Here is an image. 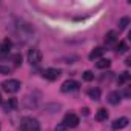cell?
<instances>
[{"label":"cell","mask_w":131,"mask_h":131,"mask_svg":"<svg viewBox=\"0 0 131 131\" xmlns=\"http://www.w3.org/2000/svg\"><path fill=\"white\" fill-rule=\"evenodd\" d=\"M20 129L22 131H39L40 129V123L37 119L32 117H23L20 120Z\"/></svg>","instance_id":"obj_1"},{"label":"cell","mask_w":131,"mask_h":131,"mask_svg":"<svg viewBox=\"0 0 131 131\" xmlns=\"http://www.w3.org/2000/svg\"><path fill=\"white\" fill-rule=\"evenodd\" d=\"M20 86H22V83L19 82V80H16V79H9V80H5L3 83H2V88L6 91V93H17L19 90H20Z\"/></svg>","instance_id":"obj_2"},{"label":"cell","mask_w":131,"mask_h":131,"mask_svg":"<svg viewBox=\"0 0 131 131\" xmlns=\"http://www.w3.org/2000/svg\"><path fill=\"white\" fill-rule=\"evenodd\" d=\"M67 128H76L77 125H79V117L74 114V113H68L67 116H65V119H63V122H62Z\"/></svg>","instance_id":"obj_3"},{"label":"cell","mask_w":131,"mask_h":131,"mask_svg":"<svg viewBox=\"0 0 131 131\" xmlns=\"http://www.w3.org/2000/svg\"><path fill=\"white\" fill-rule=\"evenodd\" d=\"M28 62H29L31 65H39V63L42 62V52H40L37 48L29 49V52H28Z\"/></svg>","instance_id":"obj_4"},{"label":"cell","mask_w":131,"mask_h":131,"mask_svg":"<svg viewBox=\"0 0 131 131\" xmlns=\"http://www.w3.org/2000/svg\"><path fill=\"white\" fill-rule=\"evenodd\" d=\"M79 82H76V80H65L63 83H62V86H60V90L63 91V93H70V91H76V90H79Z\"/></svg>","instance_id":"obj_5"},{"label":"cell","mask_w":131,"mask_h":131,"mask_svg":"<svg viewBox=\"0 0 131 131\" xmlns=\"http://www.w3.org/2000/svg\"><path fill=\"white\" fill-rule=\"evenodd\" d=\"M60 70L59 68H46L45 71H43V77L45 79H48V80H57L59 77H60Z\"/></svg>","instance_id":"obj_6"},{"label":"cell","mask_w":131,"mask_h":131,"mask_svg":"<svg viewBox=\"0 0 131 131\" xmlns=\"http://www.w3.org/2000/svg\"><path fill=\"white\" fill-rule=\"evenodd\" d=\"M119 42V32L117 31H108L105 36V43L106 46H113Z\"/></svg>","instance_id":"obj_7"},{"label":"cell","mask_w":131,"mask_h":131,"mask_svg":"<svg viewBox=\"0 0 131 131\" xmlns=\"http://www.w3.org/2000/svg\"><path fill=\"white\" fill-rule=\"evenodd\" d=\"M128 123H129V120L126 117H120V119H116L113 122V128L114 129H123V128L128 126Z\"/></svg>","instance_id":"obj_8"},{"label":"cell","mask_w":131,"mask_h":131,"mask_svg":"<svg viewBox=\"0 0 131 131\" xmlns=\"http://www.w3.org/2000/svg\"><path fill=\"white\" fill-rule=\"evenodd\" d=\"M120 99H122V96H120L119 91H113V93H110V96H108V102H110L111 105H117V103L120 102Z\"/></svg>","instance_id":"obj_9"},{"label":"cell","mask_w":131,"mask_h":131,"mask_svg":"<svg viewBox=\"0 0 131 131\" xmlns=\"http://www.w3.org/2000/svg\"><path fill=\"white\" fill-rule=\"evenodd\" d=\"M11 40L6 37V39H3L2 40V43H0V52H3V54H6V52H9V49H11Z\"/></svg>","instance_id":"obj_10"},{"label":"cell","mask_w":131,"mask_h":131,"mask_svg":"<svg viewBox=\"0 0 131 131\" xmlns=\"http://www.w3.org/2000/svg\"><path fill=\"white\" fill-rule=\"evenodd\" d=\"M17 105H19V103H17V99H9V100L3 105V110H5L6 113H8V111H13V110L17 108Z\"/></svg>","instance_id":"obj_11"},{"label":"cell","mask_w":131,"mask_h":131,"mask_svg":"<svg viewBox=\"0 0 131 131\" xmlns=\"http://www.w3.org/2000/svg\"><path fill=\"white\" fill-rule=\"evenodd\" d=\"M103 52H105V49H103V48H96V49H93V51L90 52V60H94V59L102 57V56H103Z\"/></svg>","instance_id":"obj_12"},{"label":"cell","mask_w":131,"mask_h":131,"mask_svg":"<svg viewBox=\"0 0 131 131\" xmlns=\"http://www.w3.org/2000/svg\"><path fill=\"white\" fill-rule=\"evenodd\" d=\"M96 119H97L99 122H102V120H106V119H108V111H106L105 108H100V110H97V113H96Z\"/></svg>","instance_id":"obj_13"},{"label":"cell","mask_w":131,"mask_h":131,"mask_svg":"<svg viewBox=\"0 0 131 131\" xmlns=\"http://www.w3.org/2000/svg\"><path fill=\"white\" fill-rule=\"evenodd\" d=\"M88 96L93 100H99L100 99V90L99 88H91V90H88Z\"/></svg>","instance_id":"obj_14"},{"label":"cell","mask_w":131,"mask_h":131,"mask_svg":"<svg viewBox=\"0 0 131 131\" xmlns=\"http://www.w3.org/2000/svg\"><path fill=\"white\" fill-rule=\"evenodd\" d=\"M110 65H111V60H108V59H100V60L96 63V67H97L99 70H105V68H110Z\"/></svg>","instance_id":"obj_15"},{"label":"cell","mask_w":131,"mask_h":131,"mask_svg":"<svg viewBox=\"0 0 131 131\" xmlns=\"http://www.w3.org/2000/svg\"><path fill=\"white\" fill-rule=\"evenodd\" d=\"M128 80H129V73H126V71H125V73H122V74L119 76L117 83H119V85H123V83H126Z\"/></svg>","instance_id":"obj_16"},{"label":"cell","mask_w":131,"mask_h":131,"mask_svg":"<svg viewBox=\"0 0 131 131\" xmlns=\"http://www.w3.org/2000/svg\"><path fill=\"white\" fill-rule=\"evenodd\" d=\"M116 51H117L119 54H123V52H126V51H128V45H126L125 42H120V43L117 45V48H116Z\"/></svg>","instance_id":"obj_17"},{"label":"cell","mask_w":131,"mask_h":131,"mask_svg":"<svg viewBox=\"0 0 131 131\" xmlns=\"http://www.w3.org/2000/svg\"><path fill=\"white\" fill-rule=\"evenodd\" d=\"M82 77H83L85 82H91V80L94 79V74H93V71H85V73L82 74Z\"/></svg>","instance_id":"obj_18"},{"label":"cell","mask_w":131,"mask_h":131,"mask_svg":"<svg viewBox=\"0 0 131 131\" xmlns=\"http://www.w3.org/2000/svg\"><path fill=\"white\" fill-rule=\"evenodd\" d=\"M128 23H129V19H128V17L120 19V22H119V29H125V28L128 26Z\"/></svg>","instance_id":"obj_19"},{"label":"cell","mask_w":131,"mask_h":131,"mask_svg":"<svg viewBox=\"0 0 131 131\" xmlns=\"http://www.w3.org/2000/svg\"><path fill=\"white\" fill-rule=\"evenodd\" d=\"M13 71V68H9V67H2L0 65V74H9Z\"/></svg>","instance_id":"obj_20"},{"label":"cell","mask_w":131,"mask_h":131,"mask_svg":"<svg viewBox=\"0 0 131 131\" xmlns=\"http://www.w3.org/2000/svg\"><path fill=\"white\" fill-rule=\"evenodd\" d=\"M13 60H14V65H16V67H19V65L22 63V56H20V54H16V56L13 57Z\"/></svg>","instance_id":"obj_21"},{"label":"cell","mask_w":131,"mask_h":131,"mask_svg":"<svg viewBox=\"0 0 131 131\" xmlns=\"http://www.w3.org/2000/svg\"><path fill=\"white\" fill-rule=\"evenodd\" d=\"M67 129H68V128H67V126H65L63 123H60L59 126H56V131H67Z\"/></svg>","instance_id":"obj_22"},{"label":"cell","mask_w":131,"mask_h":131,"mask_svg":"<svg viewBox=\"0 0 131 131\" xmlns=\"http://www.w3.org/2000/svg\"><path fill=\"white\" fill-rule=\"evenodd\" d=\"M123 96H125V97H129V96H131V90H129V86H125V91H123Z\"/></svg>","instance_id":"obj_23"},{"label":"cell","mask_w":131,"mask_h":131,"mask_svg":"<svg viewBox=\"0 0 131 131\" xmlns=\"http://www.w3.org/2000/svg\"><path fill=\"white\" fill-rule=\"evenodd\" d=\"M125 63H126V65H128V67H129V65H131V57H128V59L125 60Z\"/></svg>","instance_id":"obj_24"},{"label":"cell","mask_w":131,"mask_h":131,"mask_svg":"<svg viewBox=\"0 0 131 131\" xmlns=\"http://www.w3.org/2000/svg\"><path fill=\"white\" fill-rule=\"evenodd\" d=\"M0 103H2V96H0Z\"/></svg>","instance_id":"obj_25"}]
</instances>
